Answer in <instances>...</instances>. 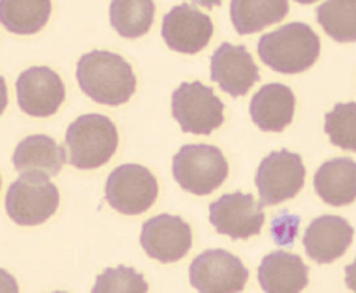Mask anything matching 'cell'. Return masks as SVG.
Here are the masks:
<instances>
[{
    "mask_svg": "<svg viewBox=\"0 0 356 293\" xmlns=\"http://www.w3.org/2000/svg\"><path fill=\"white\" fill-rule=\"evenodd\" d=\"M76 79L86 97L106 106L124 105L137 88L132 66L110 51L83 54L76 66Z\"/></svg>",
    "mask_w": 356,
    "mask_h": 293,
    "instance_id": "1",
    "label": "cell"
},
{
    "mask_svg": "<svg viewBox=\"0 0 356 293\" xmlns=\"http://www.w3.org/2000/svg\"><path fill=\"white\" fill-rule=\"evenodd\" d=\"M257 51L264 65L270 69L282 74H298L318 61L321 41L311 26L291 22L264 34L259 39Z\"/></svg>",
    "mask_w": 356,
    "mask_h": 293,
    "instance_id": "2",
    "label": "cell"
},
{
    "mask_svg": "<svg viewBox=\"0 0 356 293\" xmlns=\"http://www.w3.org/2000/svg\"><path fill=\"white\" fill-rule=\"evenodd\" d=\"M68 162L73 167L92 170L105 165L118 146L117 126L105 115H81L66 130Z\"/></svg>",
    "mask_w": 356,
    "mask_h": 293,
    "instance_id": "3",
    "label": "cell"
},
{
    "mask_svg": "<svg viewBox=\"0 0 356 293\" xmlns=\"http://www.w3.org/2000/svg\"><path fill=\"white\" fill-rule=\"evenodd\" d=\"M172 176L184 191L208 196L227 181L228 162L218 146L188 144L172 158Z\"/></svg>",
    "mask_w": 356,
    "mask_h": 293,
    "instance_id": "4",
    "label": "cell"
},
{
    "mask_svg": "<svg viewBox=\"0 0 356 293\" xmlns=\"http://www.w3.org/2000/svg\"><path fill=\"white\" fill-rule=\"evenodd\" d=\"M59 191L49 177L22 174L9 185L6 194V211L19 226L46 223L56 212Z\"/></svg>",
    "mask_w": 356,
    "mask_h": 293,
    "instance_id": "5",
    "label": "cell"
},
{
    "mask_svg": "<svg viewBox=\"0 0 356 293\" xmlns=\"http://www.w3.org/2000/svg\"><path fill=\"white\" fill-rule=\"evenodd\" d=\"M225 105L201 81L181 83L172 93V117L184 133L209 135L225 120Z\"/></svg>",
    "mask_w": 356,
    "mask_h": 293,
    "instance_id": "6",
    "label": "cell"
},
{
    "mask_svg": "<svg viewBox=\"0 0 356 293\" xmlns=\"http://www.w3.org/2000/svg\"><path fill=\"white\" fill-rule=\"evenodd\" d=\"M159 185L154 174L138 164L118 165L105 184V201L122 215L137 216L156 203Z\"/></svg>",
    "mask_w": 356,
    "mask_h": 293,
    "instance_id": "7",
    "label": "cell"
},
{
    "mask_svg": "<svg viewBox=\"0 0 356 293\" xmlns=\"http://www.w3.org/2000/svg\"><path fill=\"white\" fill-rule=\"evenodd\" d=\"M306 167L299 153L275 150L260 162L255 174V185L260 194V204L275 206L292 199L304 187Z\"/></svg>",
    "mask_w": 356,
    "mask_h": 293,
    "instance_id": "8",
    "label": "cell"
},
{
    "mask_svg": "<svg viewBox=\"0 0 356 293\" xmlns=\"http://www.w3.org/2000/svg\"><path fill=\"white\" fill-rule=\"evenodd\" d=\"M189 282L200 293H240L248 282V270L227 249H207L193 260Z\"/></svg>",
    "mask_w": 356,
    "mask_h": 293,
    "instance_id": "9",
    "label": "cell"
},
{
    "mask_svg": "<svg viewBox=\"0 0 356 293\" xmlns=\"http://www.w3.org/2000/svg\"><path fill=\"white\" fill-rule=\"evenodd\" d=\"M262 208L252 194H223L209 204V223L220 235L232 240H248L262 231L265 221Z\"/></svg>",
    "mask_w": 356,
    "mask_h": 293,
    "instance_id": "10",
    "label": "cell"
},
{
    "mask_svg": "<svg viewBox=\"0 0 356 293\" xmlns=\"http://www.w3.org/2000/svg\"><path fill=\"white\" fill-rule=\"evenodd\" d=\"M19 108L31 117L46 118L65 103L66 88L56 71L47 66H34L22 71L15 81Z\"/></svg>",
    "mask_w": 356,
    "mask_h": 293,
    "instance_id": "11",
    "label": "cell"
},
{
    "mask_svg": "<svg viewBox=\"0 0 356 293\" xmlns=\"http://www.w3.org/2000/svg\"><path fill=\"white\" fill-rule=\"evenodd\" d=\"M191 244V226L179 216H154L142 226L140 246L147 256L161 263H176L184 258Z\"/></svg>",
    "mask_w": 356,
    "mask_h": 293,
    "instance_id": "12",
    "label": "cell"
},
{
    "mask_svg": "<svg viewBox=\"0 0 356 293\" xmlns=\"http://www.w3.org/2000/svg\"><path fill=\"white\" fill-rule=\"evenodd\" d=\"M213 21L208 14L191 3L172 7L162 19V39L176 53L196 54L208 46L211 39Z\"/></svg>",
    "mask_w": 356,
    "mask_h": 293,
    "instance_id": "13",
    "label": "cell"
},
{
    "mask_svg": "<svg viewBox=\"0 0 356 293\" xmlns=\"http://www.w3.org/2000/svg\"><path fill=\"white\" fill-rule=\"evenodd\" d=\"M259 79V66L245 46L223 42L211 54V81L230 97H245Z\"/></svg>",
    "mask_w": 356,
    "mask_h": 293,
    "instance_id": "14",
    "label": "cell"
},
{
    "mask_svg": "<svg viewBox=\"0 0 356 293\" xmlns=\"http://www.w3.org/2000/svg\"><path fill=\"white\" fill-rule=\"evenodd\" d=\"M355 229L341 216H319L307 226L302 243L307 256L319 265L339 260L351 246Z\"/></svg>",
    "mask_w": 356,
    "mask_h": 293,
    "instance_id": "15",
    "label": "cell"
},
{
    "mask_svg": "<svg viewBox=\"0 0 356 293\" xmlns=\"http://www.w3.org/2000/svg\"><path fill=\"white\" fill-rule=\"evenodd\" d=\"M296 112V97L282 83L265 85L253 94L250 117L262 132H282Z\"/></svg>",
    "mask_w": 356,
    "mask_h": 293,
    "instance_id": "16",
    "label": "cell"
},
{
    "mask_svg": "<svg viewBox=\"0 0 356 293\" xmlns=\"http://www.w3.org/2000/svg\"><path fill=\"white\" fill-rule=\"evenodd\" d=\"M259 283L265 293H300L309 283V268L298 255L274 251L260 263Z\"/></svg>",
    "mask_w": 356,
    "mask_h": 293,
    "instance_id": "17",
    "label": "cell"
},
{
    "mask_svg": "<svg viewBox=\"0 0 356 293\" xmlns=\"http://www.w3.org/2000/svg\"><path fill=\"white\" fill-rule=\"evenodd\" d=\"M66 153L53 137L31 135L15 146L12 164L21 174H38V176L54 177L66 164Z\"/></svg>",
    "mask_w": 356,
    "mask_h": 293,
    "instance_id": "18",
    "label": "cell"
},
{
    "mask_svg": "<svg viewBox=\"0 0 356 293\" xmlns=\"http://www.w3.org/2000/svg\"><path fill=\"white\" fill-rule=\"evenodd\" d=\"M316 194L326 204L341 208L356 201V162L350 157L327 160L314 174Z\"/></svg>",
    "mask_w": 356,
    "mask_h": 293,
    "instance_id": "19",
    "label": "cell"
},
{
    "mask_svg": "<svg viewBox=\"0 0 356 293\" xmlns=\"http://www.w3.org/2000/svg\"><path fill=\"white\" fill-rule=\"evenodd\" d=\"M289 12L286 0H235L230 3V17L241 35L255 34L264 27L280 22Z\"/></svg>",
    "mask_w": 356,
    "mask_h": 293,
    "instance_id": "20",
    "label": "cell"
},
{
    "mask_svg": "<svg viewBox=\"0 0 356 293\" xmlns=\"http://www.w3.org/2000/svg\"><path fill=\"white\" fill-rule=\"evenodd\" d=\"M51 15V2L41 0H2L0 21L9 33L29 35L46 26Z\"/></svg>",
    "mask_w": 356,
    "mask_h": 293,
    "instance_id": "21",
    "label": "cell"
},
{
    "mask_svg": "<svg viewBox=\"0 0 356 293\" xmlns=\"http://www.w3.org/2000/svg\"><path fill=\"white\" fill-rule=\"evenodd\" d=\"M156 6L150 0H129L110 3V22L122 37L137 39L147 34L152 27Z\"/></svg>",
    "mask_w": 356,
    "mask_h": 293,
    "instance_id": "22",
    "label": "cell"
},
{
    "mask_svg": "<svg viewBox=\"0 0 356 293\" xmlns=\"http://www.w3.org/2000/svg\"><path fill=\"white\" fill-rule=\"evenodd\" d=\"M323 31L336 42L356 41V0H330L316 10Z\"/></svg>",
    "mask_w": 356,
    "mask_h": 293,
    "instance_id": "23",
    "label": "cell"
},
{
    "mask_svg": "<svg viewBox=\"0 0 356 293\" xmlns=\"http://www.w3.org/2000/svg\"><path fill=\"white\" fill-rule=\"evenodd\" d=\"M324 132L333 145L356 152V103H336L324 117Z\"/></svg>",
    "mask_w": 356,
    "mask_h": 293,
    "instance_id": "24",
    "label": "cell"
},
{
    "mask_svg": "<svg viewBox=\"0 0 356 293\" xmlns=\"http://www.w3.org/2000/svg\"><path fill=\"white\" fill-rule=\"evenodd\" d=\"M149 285L144 275L130 267L106 268L97 276L92 293H147Z\"/></svg>",
    "mask_w": 356,
    "mask_h": 293,
    "instance_id": "25",
    "label": "cell"
},
{
    "mask_svg": "<svg viewBox=\"0 0 356 293\" xmlns=\"http://www.w3.org/2000/svg\"><path fill=\"white\" fill-rule=\"evenodd\" d=\"M299 217L287 215L286 211L280 212L279 217H274L272 221V236L275 237V243L280 246H292L294 243L296 233L287 231V228H298Z\"/></svg>",
    "mask_w": 356,
    "mask_h": 293,
    "instance_id": "26",
    "label": "cell"
},
{
    "mask_svg": "<svg viewBox=\"0 0 356 293\" xmlns=\"http://www.w3.org/2000/svg\"><path fill=\"white\" fill-rule=\"evenodd\" d=\"M345 273H346V278H345L346 287L350 288L351 292L356 293V258H355L353 263H350L345 268Z\"/></svg>",
    "mask_w": 356,
    "mask_h": 293,
    "instance_id": "27",
    "label": "cell"
},
{
    "mask_svg": "<svg viewBox=\"0 0 356 293\" xmlns=\"http://www.w3.org/2000/svg\"><path fill=\"white\" fill-rule=\"evenodd\" d=\"M53 293H68V292H53Z\"/></svg>",
    "mask_w": 356,
    "mask_h": 293,
    "instance_id": "28",
    "label": "cell"
}]
</instances>
